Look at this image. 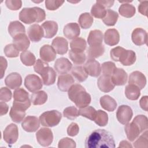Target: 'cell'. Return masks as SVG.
I'll return each mask as SVG.
<instances>
[{"instance_id":"1","label":"cell","mask_w":148,"mask_h":148,"mask_svg":"<svg viewBox=\"0 0 148 148\" xmlns=\"http://www.w3.org/2000/svg\"><path fill=\"white\" fill-rule=\"evenodd\" d=\"M86 148H114L115 143L113 135L108 131L98 129L92 131L85 140Z\"/></svg>"},{"instance_id":"2","label":"cell","mask_w":148,"mask_h":148,"mask_svg":"<svg viewBox=\"0 0 148 148\" xmlns=\"http://www.w3.org/2000/svg\"><path fill=\"white\" fill-rule=\"evenodd\" d=\"M68 95L69 99L80 109L87 106L91 101L90 95L79 84H73L68 90Z\"/></svg>"},{"instance_id":"3","label":"cell","mask_w":148,"mask_h":148,"mask_svg":"<svg viewBox=\"0 0 148 148\" xmlns=\"http://www.w3.org/2000/svg\"><path fill=\"white\" fill-rule=\"evenodd\" d=\"M46 18L45 10L39 7L25 8L19 13V19L25 24L39 23Z\"/></svg>"},{"instance_id":"4","label":"cell","mask_w":148,"mask_h":148,"mask_svg":"<svg viewBox=\"0 0 148 148\" xmlns=\"http://www.w3.org/2000/svg\"><path fill=\"white\" fill-rule=\"evenodd\" d=\"M61 113L56 110L46 111L39 117V121L42 125L53 127L59 124L61 120Z\"/></svg>"},{"instance_id":"5","label":"cell","mask_w":148,"mask_h":148,"mask_svg":"<svg viewBox=\"0 0 148 148\" xmlns=\"http://www.w3.org/2000/svg\"><path fill=\"white\" fill-rule=\"evenodd\" d=\"M36 138L40 145L44 147L49 146L53 140L52 131L47 128H42L36 132Z\"/></svg>"},{"instance_id":"6","label":"cell","mask_w":148,"mask_h":148,"mask_svg":"<svg viewBox=\"0 0 148 148\" xmlns=\"http://www.w3.org/2000/svg\"><path fill=\"white\" fill-rule=\"evenodd\" d=\"M18 137V130L17 126L14 124H9L3 132L4 140L9 145L14 143Z\"/></svg>"},{"instance_id":"7","label":"cell","mask_w":148,"mask_h":148,"mask_svg":"<svg viewBox=\"0 0 148 148\" xmlns=\"http://www.w3.org/2000/svg\"><path fill=\"white\" fill-rule=\"evenodd\" d=\"M24 85L28 90L32 92L39 90L43 86L40 77L34 74H30L25 77Z\"/></svg>"},{"instance_id":"8","label":"cell","mask_w":148,"mask_h":148,"mask_svg":"<svg viewBox=\"0 0 148 148\" xmlns=\"http://www.w3.org/2000/svg\"><path fill=\"white\" fill-rule=\"evenodd\" d=\"M133 116L132 109L128 105H123L119 107L116 112V117L119 122L126 124L131 120Z\"/></svg>"},{"instance_id":"9","label":"cell","mask_w":148,"mask_h":148,"mask_svg":"<svg viewBox=\"0 0 148 148\" xmlns=\"http://www.w3.org/2000/svg\"><path fill=\"white\" fill-rule=\"evenodd\" d=\"M13 102L24 105L28 108L31 105V100L29 98V94L24 88H17L13 92Z\"/></svg>"},{"instance_id":"10","label":"cell","mask_w":148,"mask_h":148,"mask_svg":"<svg viewBox=\"0 0 148 148\" xmlns=\"http://www.w3.org/2000/svg\"><path fill=\"white\" fill-rule=\"evenodd\" d=\"M39 122L37 117L28 116L23 120L21 127L24 131L28 132H34L39 128Z\"/></svg>"},{"instance_id":"11","label":"cell","mask_w":148,"mask_h":148,"mask_svg":"<svg viewBox=\"0 0 148 148\" xmlns=\"http://www.w3.org/2000/svg\"><path fill=\"white\" fill-rule=\"evenodd\" d=\"M27 34L30 40L34 42H39L44 36V31L42 26L34 24L29 27Z\"/></svg>"},{"instance_id":"12","label":"cell","mask_w":148,"mask_h":148,"mask_svg":"<svg viewBox=\"0 0 148 148\" xmlns=\"http://www.w3.org/2000/svg\"><path fill=\"white\" fill-rule=\"evenodd\" d=\"M84 68L87 73L92 77L98 76L101 72L100 64L95 59H88L86 62Z\"/></svg>"},{"instance_id":"13","label":"cell","mask_w":148,"mask_h":148,"mask_svg":"<svg viewBox=\"0 0 148 148\" xmlns=\"http://www.w3.org/2000/svg\"><path fill=\"white\" fill-rule=\"evenodd\" d=\"M128 83L135 85L140 90H142L146 86V78L142 72L134 71L130 75Z\"/></svg>"},{"instance_id":"14","label":"cell","mask_w":148,"mask_h":148,"mask_svg":"<svg viewBox=\"0 0 148 148\" xmlns=\"http://www.w3.org/2000/svg\"><path fill=\"white\" fill-rule=\"evenodd\" d=\"M39 75L42 77L43 83L46 86L52 85L56 82L57 74L55 71L49 66H46Z\"/></svg>"},{"instance_id":"15","label":"cell","mask_w":148,"mask_h":148,"mask_svg":"<svg viewBox=\"0 0 148 148\" xmlns=\"http://www.w3.org/2000/svg\"><path fill=\"white\" fill-rule=\"evenodd\" d=\"M131 38L133 43L137 46L146 44L147 42V34L141 28H135L132 32Z\"/></svg>"},{"instance_id":"16","label":"cell","mask_w":148,"mask_h":148,"mask_svg":"<svg viewBox=\"0 0 148 148\" xmlns=\"http://www.w3.org/2000/svg\"><path fill=\"white\" fill-rule=\"evenodd\" d=\"M97 84L99 89L103 92H109L114 88L111 76L102 75L99 77L97 81Z\"/></svg>"},{"instance_id":"17","label":"cell","mask_w":148,"mask_h":148,"mask_svg":"<svg viewBox=\"0 0 148 148\" xmlns=\"http://www.w3.org/2000/svg\"><path fill=\"white\" fill-rule=\"evenodd\" d=\"M51 46L57 54L61 55L66 53L68 50V41L62 37L57 36L52 41Z\"/></svg>"},{"instance_id":"18","label":"cell","mask_w":148,"mask_h":148,"mask_svg":"<svg viewBox=\"0 0 148 148\" xmlns=\"http://www.w3.org/2000/svg\"><path fill=\"white\" fill-rule=\"evenodd\" d=\"M74 82L75 80L71 75L65 73L58 76L57 86L60 91H67L73 85Z\"/></svg>"},{"instance_id":"19","label":"cell","mask_w":148,"mask_h":148,"mask_svg":"<svg viewBox=\"0 0 148 148\" xmlns=\"http://www.w3.org/2000/svg\"><path fill=\"white\" fill-rule=\"evenodd\" d=\"M63 33L64 36L68 39L76 38L80 34V29L78 24L76 23H70L65 25Z\"/></svg>"},{"instance_id":"20","label":"cell","mask_w":148,"mask_h":148,"mask_svg":"<svg viewBox=\"0 0 148 148\" xmlns=\"http://www.w3.org/2000/svg\"><path fill=\"white\" fill-rule=\"evenodd\" d=\"M13 43L20 51H24L29 46L30 42L25 33L20 34L13 38Z\"/></svg>"},{"instance_id":"21","label":"cell","mask_w":148,"mask_h":148,"mask_svg":"<svg viewBox=\"0 0 148 148\" xmlns=\"http://www.w3.org/2000/svg\"><path fill=\"white\" fill-rule=\"evenodd\" d=\"M40 57L45 62L53 61L56 57V52L52 46L45 45L40 49Z\"/></svg>"},{"instance_id":"22","label":"cell","mask_w":148,"mask_h":148,"mask_svg":"<svg viewBox=\"0 0 148 148\" xmlns=\"http://www.w3.org/2000/svg\"><path fill=\"white\" fill-rule=\"evenodd\" d=\"M42 27L45 38L49 39L54 37L58 31V24L54 21H46L42 24Z\"/></svg>"},{"instance_id":"23","label":"cell","mask_w":148,"mask_h":148,"mask_svg":"<svg viewBox=\"0 0 148 148\" xmlns=\"http://www.w3.org/2000/svg\"><path fill=\"white\" fill-rule=\"evenodd\" d=\"M72 63L66 58L61 57L57 59L54 63V69L60 74L66 73L72 68Z\"/></svg>"},{"instance_id":"24","label":"cell","mask_w":148,"mask_h":148,"mask_svg":"<svg viewBox=\"0 0 148 148\" xmlns=\"http://www.w3.org/2000/svg\"><path fill=\"white\" fill-rule=\"evenodd\" d=\"M5 83L9 88L16 89L21 85L22 78L18 73L12 72L6 77Z\"/></svg>"},{"instance_id":"25","label":"cell","mask_w":148,"mask_h":148,"mask_svg":"<svg viewBox=\"0 0 148 148\" xmlns=\"http://www.w3.org/2000/svg\"><path fill=\"white\" fill-rule=\"evenodd\" d=\"M120 40V35L118 31L112 28L107 29L104 34L105 43L109 46H114L118 44Z\"/></svg>"},{"instance_id":"26","label":"cell","mask_w":148,"mask_h":148,"mask_svg":"<svg viewBox=\"0 0 148 148\" xmlns=\"http://www.w3.org/2000/svg\"><path fill=\"white\" fill-rule=\"evenodd\" d=\"M127 73L122 68H117L113 72L111 77L114 85L123 86L127 81Z\"/></svg>"},{"instance_id":"27","label":"cell","mask_w":148,"mask_h":148,"mask_svg":"<svg viewBox=\"0 0 148 148\" xmlns=\"http://www.w3.org/2000/svg\"><path fill=\"white\" fill-rule=\"evenodd\" d=\"M124 130L128 139L131 142L134 141L141 133L138 127L133 122L127 123Z\"/></svg>"},{"instance_id":"28","label":"cell","mask_w":148,"mask_h":148,"mask_svg":"<svg viewBox=\"0 0 148 148\" xmlns=\"http://www.w3.org/2000/svg\"><path fill=\"white\" fill-rule=\"evenodd\" d=\"M136 59V54L134 51L124 49L119 58V61L124 66H130L134 64Z\"/></svg>"},{"instance_id":"29","label":"cell","mask_w":148,"mask_h":148,"mask_svg":"<svg viewBox=\"0 0 148 148\" xmlns=\"http://www.w3.org/2000/svg\"><path fill=\"white\" fill-rule=\"evenodd\" d=\"M99 102L102 108L109 112L114 111L117 107L116 100L108 95H105L101 97Z\"/></svg>"},{"instance_id":"30","label":"cell","mask_w":148,"mask_h":148,"mask_svg":"<svg viewBox=\"0 0 148 148\" xmlns=\"http://www.w3.org/2000/svg\"><path fill=\"white\" fill-rule=\"evenodd\" d=\"M103 34L102 32L98 29L92 30L90 32L87 42L90 46L100 45L102 43Z\"/></svg>"},{"instance_id":"31","label":"cell","mask_w":148,"mask_h":148,"mask_svg":"<svg viewBox=\"0 0 148 148\" xmlns=\"http://www.w3.org/2000/svg\"><path fill=\"white\" fill-rule=\"evenodd\" d=\"M25 110L20 107L12 105L9 115L13 121L16 123H19L23 120L25 116Z\"/></svg>"},{"instance_id":"32","label":"cell","mask_w":148,"mask_h":148,"mask_svg":"<svg viewBox=\"0 0 148 148\" xmlns=\"http://www.w3.org/2000/svg\"><path fill=\"white\" fill-rule=\"evenodd\" d=\"M8 32L13 38L16 35L25 32V27L22 23L18 21H13L10 23L8 26Z\"/></svg>"},{"instance_id":"33","label":"cell","mask_w":148,"mask_h":148,"mask_svg":"<svg viewBox=\"0 0 148 148\" xmlns=\"http://www.w3.org/2000/svg\"><path fill=\"white\" fill-rule=\"evenodd\" d=\"M31 102L34 105H41L47 100V94L44 91L34 92L31 95Z\"/></svg>"},{"instance_id":"34","label":"cell","mask_w":148,"mask_h":148,"mask_svg":"<svg viewBox=\"0 0 148 148\" xmlns=\"http://www.w3.org/2000/svg\"><path fill=\"white\" fill-rule=\"evenodd\" d=\"M71 50L77 52L83 53L86 49L87 43L84 39L82 38H77L71 41L70 43Z\"/></svg>"},{"instance_id":"35","label":"cell","mask_w":148,"mask_h":148,"mask_svg":"<svg viewBox=\"0 0 148 148\" xmlns=\"http://www.w3.org/2000/svg\"><path fill=\"white\" fill-rule=\"evenodd\" d=\"M125 94L130 100H137L140 95V89L135 85L129 84L125 87Z\"/></svg>"},{"instance_id":"36","label":"cell","mask_w":148,"mask_h":148,"mask_svg":"<svg viewBox=\"0 0 148 148\" xmlns=\"http://www.w3.org/2000/svg\"><path fill=\"white\" fill-rule=\"evenodd\" d=\"M135 12V8L133 5L127 3L122 4L119 9V12L120 15L127 18H130L134 16Z\"/></svg>"},{"instance_id":"37","label":"cell","mask_w":148,"mask_h":148,"mask_svg":"<svg viewBox=\"0 0 148 148\" xmlns=\"http://www.w3.org/2000/svg\"><path fill=\"white\" fill-rule=\"evenodd\" d=\"M119 18V14L111 9L106 10V14L103 18V23L108 26H113L116 24Z\"/></svg>"},{"instance_id":"38","label":"cell","mask_w":148,"mask_h":148,"mask_svg":"<svg viewBox=\"0 0 148 148\" xmlns=\"http://www.w3.org/2000/svg\"><path fill=\"white\" fill-rule=\"evenodd\" d=\"M93 18L88 13H84L80 15L78 22L80 26L83 29H88L90 28L93 23Z\"/></svg>"},{"instance_id":"39","label":"cell","mask_w":148,"mask_h":148,"mask_svg":"<svg viewBox=\"0 0 148 148\" xmlns=\"http://www.w3.org/2000/svg\"><path fill=\"white\" fill-rule=\"evenodd\" d=\"M105 51L104 46L100 45L90 46L88 50L87 54L88 59H94L103 55Z\"/></svg>"},{"instance_id":"40","label":"cell","mask_w":148,"mask_h":148,"mask_svg":"<svg viewBox=\"0 0 148 148\" xmlns=\"http://www.w3.org/2000/svg\"><path fill=\"white\" fill-rule=\"evenodd\" d=\"M72 74L79 82L85 81L88 77V74L85 71L84 67L81 66H74L72 69Z\"/></svg>"},{"instance_id":"41","label":"cell","mask_w":148,"mask_h":148,"mask_svg":"<svg viewBox=\"0 0 148 148\" xmlns=\"http://www.w3.org/2000/svg\"><path fill=\"white\" fill-rule=\"evenodd\" d=\"M93 121L99 126L104 127L108 122V114L102 110H98L95 112Z\"/></svg>"},{"instance_id":"42","label":"cell","mask_w":148,"mask_h":148,"mask_svg":"<svg viewBox=\"0 0 148 148\" xmlns=\"http://www.w3.org/2000/svg\"><path fill=\"white\" fill-rule=\"evenodd\" d=\"M91 13L95 18H103L106 14V10L103 6L96 2L91 8Z\"/></svg>"},{"instance_id":"43","label":"cell","mask_w":148,"mask_h":148,"mask_svg":"<svg viewBox=\"0 0 148 148\" xmlns=\"http://www.w3.org/2000/svg\"><path fill=\"white\" fill-rule=\"evenodd\" d=\"M20 60L24 65L26 66H32L35 64L36 58L34 54L30 51L25 50L21 53Z\"/></svg>"},{"instance_id":"44","label":"cell","mask_w":148,"mask_h":148,"mask_svg":"<svg viewBox=\"0 0 148 148\" xmlns=\"http://www.w3.org/2000/svg\"><path fill=\"white\" fill-rule=\"evenodd\" d=\"M147 118L146 116L140 114L136 116L133 120L132 122L134 123L139 128L140 132L147 130L148 126Z\"/></svg>"},{"instance_id":"45","label":"cell","mask_w":148,"mask_h":148,"mask_svg":"<svg viewBox=\"0 0 148 148\" xmlns=\"http://www.w3.org/2000/svg\"><path fill=\"white\" fill-rule=\"evenodd\" d=\"M69 57L72 62L76 65L83 64L86 59V56L84 52L77 53L71 50L69 51Z\"/></svg>"},{"instance_id":"46","label":"cell","mask_w":148,"mask_h":148,"mask_svg":"<svg viewBox=\"0 0 148 148\" xmlns=\"http://www.w3.org/2000/svg\"><path fill=\"white\" fill-rule=\"evenodd\" d=\"M63 115L68 119L73 120L79 116V110L75 106H71L66 108L63 111Z\"/></svg>"},{"instance_id":"47","label":"cell","mask_w":148,"mask_h":148,"mask_svg":"<svg viewBox=\"0 0 148 148\" xmlns=\"http://www.w3.org/2000/svg\"><path fill=\"white\" fill-rule=\"evenodd\" d=\"M116 69L115 64L111 61L103 62L101 65V69L103 75L112 76L113 72Z\"/></svg>"},{"instance_id":"48","label":"cell","mask_w":148,"mask_h":148,"mask_svg":"<svg viewBox=\"0 0 148 148\" xmlns=\"http://www.w3.org/2000/svg\"><path fill=\"white\" fill-rule=\"evenodd\" d=\"M95 112V109L93 107L89 106H87L83 108H81L79 110V115L85 117L91 120H93Z\"/></svg>"},{"instance_id":"49","label":"cell","mask_w":148,"mask_h":148,"mask_svg":"<svg viewBox=\"0 0 148 148\" xmlns=\"http://www.w3.org/2000/svg\"><path fill=\"white\" fill-rule=\"evenodd\" d=\"M4 53L9 58H14L18 56L19 50L16 47L13 43L7 45L4 48Z\"/></svg>"},{"instance_id":"50","label":"cell","mask_w":148,"mask_h":148,"mask_svg":"<svg viewBox=\"0 0 148 148\" xmlns=\"http://www.w3.org/2000/svg\"><path fill=\"white\" fill-rule=\"evenodd\" d=\"M147 131L146 130L138 139L134 143V146L136 148L138 147H147Z\"/></svg>"},{"instance_id":"51","label":"cell","mask_w":148,"mask_h":148,"mask_svg":"<svg viewBox=\"0 0 148 148\" xmlns=\"http://www.w3.org/2000/svg\"><path fill=\"white\" fill-rule=\"evenodd\" d=\"M64 2V1L59 0H46L45 6L47 10H55L60 8Z\"/></svg>"},{"instance_id":"52","label":"cell","mask_w":148,"mask_h":148,"mask_svg":"<svg viewBox=\"0 0 148 148\" xmlns=\"http://www.w3.org/2000/svg\"><path fill=\"white\" fill-rule=\"evenodd\" d=\"M58 147L60 148H63V147L75 148L76 147V145L75 142L72 139L66 137V138L61 139L59 141Z\"/></svg>"},{"instance_id":"53","label":"cell","mask_w":148,"mask_h":148,"mask_svg":"<svg viewBox=\"0 0 148 148\" xmlns=\"http://www.w3.org/2000/svg\"><path fill=\"white\" fill-rule=\"evenodd\" d=\"M11 91L7 87H2L0 91V100L3 102H8L12 98Z\"/></svg>"},{"instance_id":"54","label":"cell","mask_w":148,"mask_h":148,"mask_svg":"<svg viewBox=\"0 0 148 148\" xmlns=\"http://www.w3.org/2000/svg\"><path fill=\"white\" fill-rule=\"evenodd\" d=\"M5 4L8 8L12 10H17L22 6V1L20 0H6Z\"/></svg>"},{"instance_id":"55","label":"cell","mask_w":148,"mask_h":148,"mask_svg":"<svg viewBox=\"0 0 148 148\" xmlns=\"http://www.w3.org/2000/svg\"><path fill=\"white\" fill-rule=\"evenodd\" d=\"M125 49L120 46L116 47L110 50V55L111 58L114 61H119V58Z\"/></svg>"},{"instance_id":"56","label":"cell","mask_w":148,"mask_h":148,"mask_svg":"<svg viewBox=\"0 0 148 148\" xmlns=\"http://www.w3.org/2000/svg\"><path fill=\"white\" fill-rule=\"evenodd\" d=\"M79 131V127L76 123H72L67 128V134L69 136H75L77 135Z\"/></svg>"},{"instance_id":"57","label":"cell","mask_w":148,"mask_h":148,"mask_svg":"<svg viewBox=\"0 0 148 148\" xmlns=\"http://www.w3.org/2000/svg\"><path fill=\"white\" fill-rule=\"evenodd\" d=\"M47 66H49V64L46 62L42 61L40 59H38L34 65V69L35 72L40 74L41 71Z\"/></svg>"},{"instance_id":"58","label":"cell","mask_w":148,"mask_h":148,"mask_svg":"<svg viewBox=\"0 0 148 148\" xmlns=\"http://www.w3.org/2000/svg\"><path fill=\"white\" fill-rule=\"evenodd\" d=\"M147 8H148V1H140V4L138 6V11L142 14L147 16Z\"/></svg>"},{"instance_id":"59","label":"cell","mask_w":148,"mask_h":148,"mask_svg":"<svg viewBox=\"0 0 148 148\" xmlns=\"http://www.w3.org/2000/svg\"><path fill=\"white\" fill-rule=\"evenodd\" d=\"M8 66V62L2 56L1 57V79H2V77L4 76V73L5 72V70Z\"/></svg>"},{"instance_id":"60","label":"cell","mask_w":148,"mask_h":148,"mask_svg":"<svg viewBox=\"0 0 148 148\" xmlns=\"http://www.w3.org/2000/svg\"><path fill=\"white\" fill-rule=\"evenodd\" d=\"M148 97L147 96H144L141 98V99L139 101V104L140 108L143 109L145 111H147L148 110Z\"/></svg>"},{"instance_id":"61","label":"cell","mask_w":148,"mask_h":148,"mask_svg":"<svg viewBox=\"0 0 148 148\" xmlns=\"http://www.w3.org/2000/svg\"><path fill=\"white\" fill-rule=\"evenodd\" d=\"M9 109L8 105L5 103L4 102L1 101L0 103V112H1V116H3L4 114H6Z\"/></svg>"},{"instance_id":"62","label":"cell","mask_w":148,"mask_h":148,"mask_svg":"<svg viewBox=\"0 0 148 148\" xmlns=\"http://www.w3.org/2000/svg\"><path fill=\"white\" fill-rule=\"evenodd\" d=\"M97 2L101 4L105 8H110L113 6L114 1H97Z\"/></svg>"},{"instance_id":"63","label":"cell","mask_w":148,"mask_h":148,"mask_svg":"<svg viewBox=\"0 0 148 148\" xmlns=\"http://www.w3.org/2000/svg\"><path fill=\"white\" fill-rule=\"evenodd\" d=\"M119 147H132V145H131L130 143H129L128 141L127 140H122L121 142H120V145L119 146Z\"/></svg>"}]
</instances>
